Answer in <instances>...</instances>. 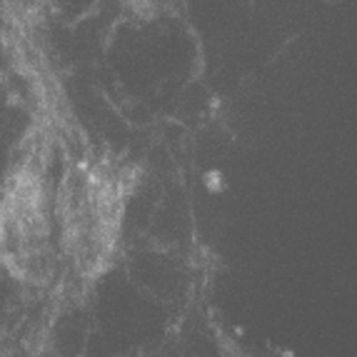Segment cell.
I'll return each mask as SVG.
<instances>
[{"mask_svg":"<svg viewBox=\"0 0 357 357\" xmlns=\"http://www.w3.org/2000/svg\"><path fill=\"white\" fill-rule=\"evenodd\" d=\"M126 3L130 10H135L137 15L143 18H153V15H160L165 10V6H170V0H120Z\"/></svg>","mask_w":357,"mask_h":357,"instance_id":"obj_1","label":"cell"}]
</instances>
